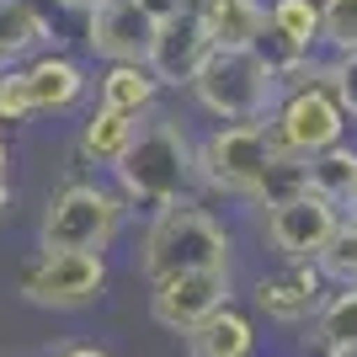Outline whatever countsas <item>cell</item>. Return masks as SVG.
Masks as SVG:
<instances>
[{"label":"cell","instance_id":"cell-1","mask_svg":"<svg viewBox=\"0 0 357 357\" xmlns=\"http://www.w3.org/2000/svg\"><path fill=\"white\" fill-rule=\"evenodd\" d=\"M107 181L128 203V213H144V219L171 203H187L197 197V134L176 112L155 107L149 118H139L134 144L107 171Z\"/></svg>","mask_w":357,"mask_h":357},{"label":"cell","instance_id":"cell-2","mask_svg":"<svg viewBox=\"0 0 357 357\" xmlns=\"http://www.w3.org/2000/svg\"><path fill=\"white\" fill-rule=\"evenodd\" d=\"M134 272L144 283L181 278V272H235V229L208 213L197 197L171 203L139 224Z\"/></svg>","mask_w":357,"mask_h":357},{"label":"cell","instance_id":"cell-3","mask_svg":"<svg viewBox=\"0 0 357 357\" xmlns=\"http://www.w3.org/2000/svg\"><path fill=\"white\" fill-rule=\"evenodd\" d=\"M128 229V203L107 176H75L54 187L38 219V251H91L107 256Z\"/></svg>","mask_w":357,"mask_h":357},{"label":"cell","instance_id":"cell-4","mask_svg":"<svg viewBox=\"0 0 357 357\" xmlns=\"http://www.w3.org/2000/svg\"><path fill=\"white\" fill-rule=\"evenodd\" d=\"M187 96L213 123H267L283 91H278V70L256 48H213L192 75Z\"/></svg>","mask_w":357,"mask_h":357},{"label":"cell","instance_id":"cell-5","mask_svg":"<svg viewBox=\"0 0 357 357\" xmlns=\"http://www.w3.org/2000/svg\"><path fill=\"white\" fill-rule=\"evenodd\" d=\"M86 96H91V64L64 54V48H48L16 70H0V128L75 112Z\"/></svg>","mask_w":357,"mask_h":357},{"label":"cell","instance_id":"cell-6","mask_svg":"<svg viewBox=\"0 0 357 357\" xmlns=\"http://www.w3.org/2000/svg\"><path fill=\"white\" fill-rule=\"evenodd\" d=\"M272 160H278V144L267 123H213L208 134H197V192L251 203Z\"/></svg>","mask_w":357,"mask_h":357},{"label":"cell","instance_id":"cell-7","mask_svg":"<svg viewBox=\"0 0 357 357\" xmlns=\"http://www.w3.org/2000/svg\"><path fill=\"white\" fill-rule=\"evenodd\" d=\"M107 283H112V267H107V256H91V251H32L16 272L22 304L54 310V314L102 304Z\"/></svg>","mask_w":357,"mask_h":357},{"label":"cell","instance_id":"cell-8","mask_svg":"<svg viewBox=\"0 0 357 357\" xmlns=\"http://www.w3.org/2000/svg\"><path fill=\"white\" fill-rule=\"evenodd\" d=\"M267 134L278 144V155L288 160H314L320 149L342 144L347 139V118L331 86H310V91H283L278 107L267 112Z\"/></svg>","mask_w":357,"mask_h":357},{"label":"cell","instance_id":"cell-9","mask_svg":"<svg viewBox=\"0 0 357 357\" xmlns=\"http://www.w3.org/2000/svg\"><path fill=\"white\" fill-rule=\"evenodd\" d=\"M224 304H235V272H181L149 283V320L171 336L197 331Z\"/></svg>","mask_w":357,"mask_h":357},{"label":"cell","instance_id":"cell-10","mask_svg":"<svg viewBox=\"0 0 357 357\" xmlns=\"http://www.w3.org/2000/svg\"><path fill=\"white\" fill-rule=\"evenodd\" d=\"M342 224V208H331L326 197H294L283 208H267L261 213V245H267L278 261H314L326 251V240L336 235Z\"/></svg>","mask_w":357,"mask_h":357},{"label":"cell","instance_id":"cell-11","mask_svg":"<svg viewBox=\"0 0 357 357\" xmlns=\"http://www.w3.org/2000/svg\"><path fill=\"white\" fill-rule=\"evenodd\" d=\"M155 38V22L134 0H96L80 16V43L96 64H144V48Z\"/></svg>","mask_w":357,"mask_h":357},{"label":"cell","instance_id":"cell-12","mask_svg":"<svg viewBox=\"0 0 357 357\" xmlns=\"http://www.w3.org/2000/svg\"><path fill=\"white\" fill-rule=\"evenodd\" d=\"M331 283L320 278V267L314 261H278L272 272H261L251 283V298H256V310L267 314L272 326H310L314 310L326 304Z\"/></svg>","mask_w":357,"mask_h":357},{"label":"cell","instance_id":"cell-13","mask_svg":"<svg viewBox=\"0 0 357 357\" xmlns=\"http://www.w3.org/2000/svg\"><path fill=\"white\" fill-rule=\"evenodd\" d=\"M208 54H213V43H208V32H203V22H197V11H181V16H171V22L155 27V38L144 48V70L155 75L160 91H187Z\"/></svg>","mask_w":357,"mask_h":357},{"label":"cell","instance_id":"cell-14","mask_svg":"<svg viewBox=\"0 0 357 357\" xmlns=\"http://www.w3.org/2000/svg\"><path fill=\"white\" fill-rule=\"evenodd\" d=\"M256 54L283 70L298 54H320V0H267V32Z\"/></svg>","mask_w":357,"mask_h":357},{"label":"cell","instance_id":"cell-15","mask_svg":"<svg viewBox=\"0 0 357 357\" xmlns=\"http://www.w3.org/2000/svg\"><path fill=\"white\" fill-rule=\"evenodd\" d=\"M48 48H59V32L43 6L38 0H0V70H16Z\"/></svg>","mask_w":357,"mask_h":357},{"label":"cell","instance_id":"cell-16","mask_svg":"<svg viewBox=\"0 0 357 357\" xmlns=\"http://www.w3.org/2000/svg\"><path fill=\"white\" fill-rule=\"evenodd\" d=\"M91 91H96V107L123 112V118H134V123L149 118V112L160 107V96H165L144 64H102V70L91 75Z\"/></svg>","mask_w":357,"mask_h":357},{"label":"cell","instance_id":"cell-17","mask_svg":"<svg viewBox=\"0 0 357 357\" xmlns=\"http://www.w3.org/2000/svg\"><path fill=\"white\" fill-rule=\"evenodd\" d=\"M192 11L213 48H256L267 32V0H197Z\"/></svg>","mask_w":357,"mask_h":357},{"label":"cell","instance_id":"cell-18","mask_svg":"<svg viewBox=\"0 0 357 357\" xmlns=\"http://www.w3.org/2000/svg\"><path fill=\"white\" fill-rule=\"evenodd\" d=\"M181 342H187V357H256V320L235 304H224Z\"/></svg>","mask_w":357,"mask_h":357},{"label":"cell","instance_id":"cell-19","mask_svg":"<svg viewBox=\"0 0 357 357\" xmlns=\"http://www.w3.org/2000/svg\"><path fill=\"white\" fill-rule=\"evenodd\" d=\"M134 118H123V112H107V107H91V118L80 123V139H75V149H80V160L91 165V171H112V165L123 160V149L134 144Z\"/></svg>","mask_w":357,"mask_h":357},{"label":"cell","instance_id":"cell-20","mask_svg":"<svg viewBox=\"0 0 357 357\" xmlns=\"http://www.w3.org/2000/svg\"><path fill=\"white\" fill-rule=\"evenodd\" d=\"M304 181H310L314 197H326L331 208H347L357 192V144L342 139V144L320 149L314 160H304Z\"/></svg>","mask_w":357,"mask_h":357},{"label":"cell","instance_id":"cell-21","mask_svg":"<svg viewBox=\"0 0 357 357\" xmlns=\"http://www.w3.org/2000/svg\"><path fill=\"white\" fill-rule=\"evenodd\" d=\"M310 342L326 352V347H352L357 342V283L326 294V304L314 310L310 320Z\"/></svg>","mask_w":357,"mask_h":357},{"label":"cell","instance_id":"cell-22","mask_svg":"<svg viewBox=\"0 0 357 357\" xmlns=\"http://www.w3.org/2000/svg\"><path fill=\"white\" fill-rule=\"evenodd\" d=\"M310 192V181H304V160H288V155H278V160L261 171V181H256V192L245 208L267 213V208H283V203H294V197Z\"/></svg>","mask_w":357,"mask_h":357},{"label":"cell","instance_id":"cell-23","mask_svg":"<svg viewBox=\"0 0 357 357\" xmlns=\"http://www.w3.org/2000/svg\"><path fill=\"white\" fill-rule=\"evenodd\" d=\"M314 267H320V278L336 288H352L357 283V224L342 219L336 224V235L326 240V251L314 256Z\"/></svg>","mask_w":357,"mask_h":357},{"label":"cell","instance_id":"cell-24","mask_svg":"<svg viewBox=\"0 0 357 357\" xmlns=\"http://www.w3.org/2000/svg\"><path fill=\"white\" fill-rule=\"evenodd\" d=\"M320 48L357 54V0H320Z\"/></svg>","mask_w":357,"mask_h":357},{"label":"cell","instance_id":"cell-25","mask_svg":"<svg viewBox=\"0 0 357 357\" xmlns=\"http://www.w3.org/2000/svg\"><path fill=\"white\" fill-rule=\"evenodd\" d=\"M326 86L331 96H336V107H342V118L357 123V54H326Z\"/></svg>","mask_w":357,"mask_h":357},{"label":"cell","instance_id":"cell-26","mask_svg":"<svg viewBox=\"0 0 357 357\" xmlns=\"http://www.w3.org/2000/svg\"><path fill=\"white\" fill-rule=\"evenodd\" d=\"M139 11L149 16V22H155V27H160V22H171V16H181V11H192L197 0H134Z\"/></svg>","mask_w":357,"mask_h":357},{"label":"cell","instance_id":"cell-27","mask_svg":"<svg viewBox=\"0 0 357 357\" xmlns=\"http://www.w3.org/2000/svg\"><path fill=\"white\" fill-rule=\"evenodd\" d=\"M48 357H112L102 342H64V347H54Z\"/></svg>","mask_w":357,"mask_h":357},{"label":"cell","instance_id":"cell-28","mask_svg":"<svg viewBox=\"0 0 357 357\" xmlns=\"http://www.w3.org/2000/svg\"><path fill=\"white\" fill-rule=\"evenodd\" d=\"M0 181H11V139L0 128Z\"/></svg>","mask_w":357,"mask_h":357},{"label":"cell","instance_id":"cell-29","mask_svg":"<svg viewBox=\"0 0 357 357\" xmlns=\"http://www.w3.org/2000/svg\"><path fill=\"white\" fill-rule=\"evenodd\" d=\"M6 213H11V181H0V224H6Z\"/></svg>","mask_w":357,"mask_h":357},{"label":"cell","instance_id":"cell-30","mask_svg":"<svg viewBox=\"0 0 357 357\" xmlns=\"http://www.w3.org/2000/svg\"><path fill=\"white\" fill-rule=\"evenodd\" d=\"M54 6H64V11H80V16H86L91 6H96V0H54Z\"/></svg>","mask_w":357,"mask_h":357},{"label":"cell","instance_id":"cell-31","mask_svg":"<svg viewBox=\"0 0 357 357\" xmlns=\"http://www.w3.org/2000/svg\"><path fill=\"white\" fill-rule=\"evenodd\" d=\"M326 357H357V342L352 347H326Z\"/></svg>","mask_w":357,"mask_h":357},{"label":"cell","instance_id":"cell-32","mask_svg":"<svg viewBox=\"0 0 357 357\" xmlns=\"http://www.w3.org/2000/svg\"><path fill=\"white\" fill-rule=\"evenodd\" d=\"M342 219H352V224H357V192H352V203L342 208Z\"/></svg>","mask_w":357,"mask_h":357}]
</instances>
